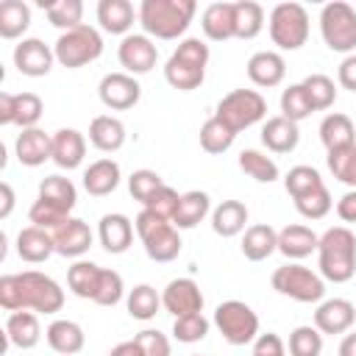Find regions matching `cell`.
<instances>
[{
	"mask_svg": "<svg viewBox=\"0 0 356 356\" xmlns=\"http://www.w3.org/2000/svg\"><path fill=\"white\" fill-rule=\"evenodd\" d=\"M214 325L228 345H250L259 337V314L245 300H222L214 309Z\"/></svg>",
	"mask_w": 356,
	"mask_h": 356,
	"instance_id": "cell-11",
	"label": "cell"
},
{
	"mask_svg": "<svg viewBox=\"0 0 356 356\" xmlns=\"http://www.w3.org/2000/svg\"><path fill=\"white\" fill-rule=\"evenodd\" d=\"M39 200H44V203H50V206H56V209H61V211H72L75 209V200H78V189H75V184L70 181V178H64V175H47V178H42V184H39Z\"/></svg>",
	"mask_w": 356,
	"mask_h": 356,
	"instance_id": "cell-36",
	"label": "cell"
},
{
	"mask_svg": "<svg viewBox=\"0 0 356 356\" xmlns=\"http://www.w3.org/2000/svg\"><path fill=\"white\" fill-rule=\"evenodd\" d=\"M245 225H248V206L242 200H222L211 211V228L222 239H231V236L242 234Z\"/></svg>",
	"mask_w": 356,
	"mask_h": 356,
	"instance_id": "cell-34",
	"label": "cell"
},
{
	"mask_svg": "<svg viewBox=\"0 0 356 356\" xmlns=\"http://www.w3.org/2000/svg\"><path fill=\"white\" fill-rule=\"evenodd\" d=\"M356 323V306L348 298H328L320 300L314 309V328L320 334H345Z\"/></svg>",
	"mask_w": 356,
	"mask_h": 356,
	"instance_id": "cell-15",
	"label": "cell"
},
{
	"mask_svg": "<svg viewBox=\"0 0 356 356\" xmlns=\"http://www.w3.org/2000/svg\"><path fill=\"white\" fill-rule=\"evenodd\" d=\"M89 142L100 153H117L125 145V125L111 114H97L89 122Z\"/></svg>",
	"mask_w": 356,
	"mask_h": 356,
	"instance_id": "cell-31",
	"label": "cell"
},
{
	"mask_svg": "<svg viewBox=\"0 0 356 356\" xmlns=\"http://www.w3.org/2000/svg\"><path fill=\"white\" fill-rule=\"evenodd\" d=\"M161 306L172 317H186L203 312V292L192 278H172L161 292Z\"/></svg>",
	"mask_w": 356,
	"mask_h": 356,
	"instance_id": "cell-14",
	"label": "cell"
},
{
	"mask_svg": "<svg viewBox=\"0 0 356 356\" xmlns=\"http://www.w3.org/2000/svg\"><path fill=\"white\" fill-rule=\"evenodd\" d=\"M161 186H164V181H161V175H159L156 170H134V172L128 175V192H131V197L139 200L142 206H145Z\"/></svg>",
	"mask_w": 356,
	"mask_h": 356,
	"instance_id": "cell-48",
	"label": "cell"
},
{
	"mask_svg": "<svg viewBox=\"0 0 356 356\" xmlns=\"http://www.w3.org/2000/svg\"><path fill=\"white\" fill-rule=\"evenodd\" d=\"M53 61H56V53L50 44H44L42 39H22L17 47H14V67L28 75V78H42L53 70Z\"/></svg>",
	"mask_w": 356,
	"mask_h": 356,
	"instance_id": "cell-16",
	"label": "cell"
},
{
	"mask_svg": "<svg viewBox=\"0 0 356 356\" xmlns=\"http://www.w3.org/2000/svg\"><path fill=\"white\" fill-rule=\"evenodd\" d=\"M209 320L203 317V312H195V314H186V317H175L172 323V337L184 345H192V342H200L206 334H209Z\"/></svg>",
	"mask_w": 356,
	"mask_h": 356,
	"instance_id": "cell-49",
	"label": "cell"
},
{
	"mask_svg": "<svg viewBox=\"0 0 356 356\" xmlns=\"http://www.w3.org/2000/svg\"><path fill=\"white\" fill-rule=\"evenodd\" d=\"M264 28V8L253 0L234 3V39H256Z\"/></svg>",
	"mask_w": 356,
	"mask_h": 356,
	"instance_id": "cell-37",
	"label": "cell"
},
{
	"mask_svg": "<svg viewBox=\"0 0 356 356\" xmlns=\"http://www.w3.org/2000/svg\"><path fill=\"white\" fill-rule=\"evenodd\" d=\"M206 64H209V44L197 36L181 39L172 56L164 64V78L172 89L178 92H192L203 83L206 78Z\"/></svg>",
	"mask_w": 356,
	"mask_h": 356,
	"instance_id": "cell-4",
	"label": "cell"
},
{
	"mask_svg": "<svg viewBox=\"0 0 356 356\" xmlns=\"http://www.w3.org/2000/svg\"><path fill=\"white\" fill-rule=\"evenodd\" d=\"M267 28L278 50H300L309 39V11L300 3H278L270 11Z\"/></svg>",
	"mask_w": 356,
	"mask_h": 356,
	"instance_id": "cell-8",
	"label": "cell"
},
{
	"mask_svg": "<svg viewBox=\"0 0 356 356\" xmlns=\"http://www.w3.org/2000/svg\"><path fill=\"white\" fill-rule=\"evenodd\" d=\"M339 356H356V331L345 334V339L339 342Z\"/></svg>",
	"mask_w": 356,
	"mask_h": 356,
	"instance_id": "cell-62",
	"label": "cell"
},
{
	"mask_svg": "<svg viewBox=\"0 0 356 356\" xmlns=\"http://www.w3.org/2000/svg\"><path fill=\"white\" fill-rule=\"evenodd\" d=\"M83 156H86V139H83L81 131H75V128H58L53 134V161L61 170L81 167Z\"/></svg>",
	"mask_w": 356,
	"mask_h": 356,
	"instance_id": "cell-25",
	"label": "cell"
},
{
	"mask_svg": "<svg viewBox=\"0 0 356 356\" xmlns=\"http://www.w3.org/2000/svg\"><path fill=\"white\" fill-rule=\"evenodd\" d=\"M214 117L222 120L234 134H239V131L267 120V100L256 89H234L217 103Z\"/></svg>",
	"mask_w": 356,
	"mask_h": 356,
	"instance_id": "cell-9",
	"label": "cell"
},
{
	"mask_svg": "<svg viewBox=\"0 0 356 356\" xmlns=\"http://www.w3.org/2000/svg\"><path fill=\"white\" fill-rule=\"evenodd\" d=\"M134 19H139V11H134V6L128 0H100L97 3V22L106 33L125 39L128 31L134 28Z\"/></svg>",
	"mask_w": 356,
	"mask_h": 356,
	"instance_id": "cell-24",
	"label": "cell"
},
{
	"mask_svg": "<svg viewBox=\"0 0 356 356\" xmlns=\"http://www.w3.org/2000/svg\"><path fill=\"white\" fill-rule=\"evenodd\" d=\"M56 253V239L50 231L36 228V225H25L17 234V256L28 264H42Z\"/></svg>",
	"mask_w": 356,
	"mask_h": 356,
	"instance_id": "cell-21",
	"label": "cell"
},
{
	"mask_svg": "<svg viewBox=\"0 0 356 356\" xmlns=\"http://www.w3.org/2000/svg\"><path fill=\"white\" fill-rule=\"evenodd\" d=\"M200 28L206 39L225 42L234 39V3H211L200 14Z\"/></svg>",
	"mask_w": 356,
	"mask_h": 356,
	"instance_id": "cell-32",
	"label": "cell"
},
{
	"mask_svg": "<svg viewBox=\"0 0 356 356\" xmlns=\"http://www.w3.org/2000/svg\"><path fill=\"white\" fill-rule=\"evenodd\" d=\"M234 139H236V134H234L222 120H217L214 114L200 125V147H203L209 156L225 153V150L234 145Z\"/></svg>",
	"mask_w": 356,
	"mask_h": 356,
	"instance_id": "cell-41",
	"label": "cell"
},
{
	"mask_svg": "<svg viewBox=\"0 0 356 356\" xmlns=\"http://www.w3.org/2000/svg\"><path fill=\"white\" fill-rule=\"evenodd\" d=\"M14 108H17V95L0 92V125H14Z\"/></svg>",
	"mask_w": 356,
	"mask_h": 356,
	"instance_id": "cell-59",
	"label": "cell"
},
{
	"mask_svg": "<svg viewBox=\"0 0 356 356\" xmlns=\"http://www.w3.org/2000/svg\"><path fill=\"white\" fill-rule=\"evenodd\" d=\"M300 83H303L306 97H309V103H312L314 111H325V108L334 106V100H337V83H334L328 75L312 72V75H306Z\"/></svg>",
	"mask_w": 356,
	"mask_h": 356,
	"instance_id": "cell-42",
	"label": "cell"
},
{
	"mask_svg": "<svg viewBox=\"0 0 356 356\" xmlns=\"http://www.w3.org/2000/svg\"><path fill=\"white\" fill-rule=\"evenodd\" d=\"M108 356H145V353H142V348H139L134 339H128V342L114 345V348L108 350Z\"/></svg>",
	"mask_w": 356,
	"mask_h": 356,
	"instance_id": "cell-60",
	"label": "cell"
},
{
	"mask_svg": "<svg viewBox=\"0 0 356 356\" xmlns=\"http://www.w3.org/2000/svg\"><path fill=\"white\" fill-rule=\"evenodd\" d=\"M320 245V236L309 228V225H284L278 231V250L289 259V261H298V259H306L317 250Z\"/></svg>",
	"mask_w": 356,
	"mask_h": 356,
	"instance_id": "cell-27",
	"label": "cell"
},
{
	"mask_svg": "<svg viewBox=\"0 0 356 356\" xmlns=\"http://www.w3.org/2000/svg\"><path fill=\"white\" fill-rule=\"evenodd\" d=\"M0 306L6 312L56 314L64 306V289L58 286V281L39 270L11 273L0 278Z\"/></svg>",
	"mask_w": 356,
	"mask_h": 356,
	"instance_id": "cell-1",
	"label": "cell"
},
{
	"mask_svg": "<svg viewBox=\"0 0 356 356\" xmlns=\"http://www.w3.org/2000/svg\"><path fill=\"white\" fill-rule=\"evenodd\" d=\"M14 153H17L19 164L39 167L47 159H53V136L44 134L42 128H25V131H19V136L14 142Z\"/></svg>",
	"mask_w": 356,
	"mask_h": 356,
	"instance_id": "cell-18",
	"label": "cell"
},
{
	"mask_svg": "<svg viewBox=\"0 0 356 356\" xmlns=\"http://www.w3.org/2000/svg\"><path fill=\"white\" fill-rule=\"evenodd\" d=\"M125 295V284H122V275L117 270H106L100 273V284H97V295H95V303L97 306H117Z\"/></svg>",
	"mask_w": 356,
	"mask_h": 356,
	"instance_id": "cell-53",
	"label": "cell"
},
{
	"mask_svg": "<svg viewBox=\"0 0 356 356\" xmlns=\"http://www.w3.org/2000/svg\"><path fill=\"white\" fill-rule=\"evenodd\" d=\"M28 220H31V225L44 228V231H50V234H53V231H58V228L70 220V214L36 197V200H33V206H31V211H28Z\"/></svg>",
	"mask_w": 356,
	"mask_h": 356,
	"instance_id": "cell-52",
	"label": "cell"
},
{
	"mask_svg": "<svg viewBox=\"0 0 356 356\" xmlns=\"http://www.w3.org/2000/svg\"><path fill=\"white\" fill-rule=\"evenodd\" d=\"M300 142V131L298 122L286 120V117H267L261 125V145L270 153H292Z\"/></svg>",
	"mask_w": 356,
	"mask_h": 356,
	"instance_id": "cell-22",
	"label": "cell"
},
{
	"mask_svg": "<svg viewBox=\"0 0 356 356\" xmlns=\"http://www.w3.org/2000/svg\"><path fill=\"white\" fill-rule=\"evenodd\" d=\"M117 58H120V67L128 72V75H145L156 67L159 61V47L153 44L150 36L145 33H128L120 47H117Z\"/></svg>",
	"mask_w": 356,
	"mask_h": 356,
	"instance_id": "cell-12",
	"label": "cell"
},
{
	"mask_svg": "<svg viewBox=\"0 0 356 356\" xmlns=\"http://www.w3.org/2000/svg\"><path fill=\"white\" fill-rule=\"evenodd\" d=\"M97 95H100V103L111 111H125V108H134L142 97V86L134 75L128 72H108L103 75L100 86H97Z\"/></svg>",
	"mask_w": 356,
	"mask_h": 356,
	"instance_id": "cell-13",
	"label": "cell"
},
{
	"mask_svg": "<svg viewBox=\"0 0 356 356\" xmlns=\"http://www.w3.org/2000/svg\"><path fill=\"white\" fill-rule=\"evenodd\" d=\"M239 170H242L248 178L259 181V184H273V181H278V164H275L267 153L253 150V147H248V150L239 153Z\"/></svg>",
	"mask_w": 356,
	"mask_h": 356,
	"instance_id": "cell-40",
	"label": "cell"
},
{
	"mask_svg": "<svg viewBox=\"0 0 356 356\" xmlns=\"http://www.w3.org/2000/svg\"><path fill=\"white\" fill-rule=\"evenodd\" d=\"M284 75H286V61L275 50H259L248 58V78L261 89L278 86L284 81Z\"/></svg>",
	"mask_w": 356,
	"mask_h": 356,
	"instance_id": "cell-19",
	"label": "cell"
},
{
	"mask_svg": "<svg viewBox=\"0 0 356 356\" xmlns=\"http://www.w3.org/2000/svg\"><path fill=\"white\" fill-rule=\"evenodd\" d=\"M250 356H286V345H284V339L278 334L267 331V334H259L256 337Z\"/></svg>",
	"mask_w": 356,
	"mask_h": 356,
	"instance_id": "cell-56",
	"label": "cell"
},
{
	"mask_svg": "<svg viewBox=\"0 0 356 356\" xmlns=\"http://www.w3.org/2000/svg\"><path fill=\"white\" fill-rule=\"evenodd\" d=\"M53 53H56V61L67 70H78V67H86L92 61L100 58L103 53V36L97 28L92 25H78L72 31H64L56 44H53Z\"/></svg>",
	"mask_w": 356,
	"mask_h": 356,
	"instance_id": "cell-7",
	"label": "cell"
},
{
	"mask_svg": "<svg viewBox=\"0 0 356 356\" xmlns=\"http://www.w3.org/2000/svg\"><path fill=\"white\" fill-rule=\"evenodd\" d=\"M331 206H334V200H331V192L325 186H320V189H314V192H309V195L295 200L298 214L306 217V220H323L331 211Z\"/></svg>",
	"mask_w": 356,
	"mask_h": 356,
	"instance_id": "cell-51",
	"label": "cell"
},
{
	"mask_svg": "<svg viewBox=\"0 0 356 356\" xmlns=\"http://www.w3.org/2000/svg\"><path fill=\"white\" fill-rule=\"evenodd\" d=\"M0 192H3V209H0V220H6V217L11 214V209H14V189H11V184H8V181H3V184H0Z\"/></svg>",
	"mask_w": 356,
	"mask_h": 356,
	"instance_id": "cell-61",
	"label": "cell"
},
{
	"mask_svg": "<svg viewBox=\"0 0 356 356\" xmlns=\"http://www.w3.org/2000/svg\"><path fill=\"white\" fill-rule=\"evenodd\" d=\"M120 164L114 159H97L83 170V189L92 197H106L120 186Z\"/></svg>",
	"mask_w": 356,
	"mask_h": 356,
	"instance_id": "cell-26",
	"label": "cell"
},
{
	"mask_svg": "<svg viewBox=\"0 0 356 356\" xmlns=\"http://www.w3.org/2000/svg\"><path fill=\"white\" fill-rule=\"evenodd\" d=\"M337 214L342 222H356V189H348L337 200Z\"/></svg>",
	"mask_w": 356,
	"mask_h": 356,
	"instance_id": "cell-58",
	"label": "cell"
},
{
	"mask_svg": "<svg viewBox=\"0 0 356 356\" xmlns=\"http://www.w3.org/2000/svg\"><path fill=\"white\" fill-rule=\"evenodd\" d=\"M320 186H325V184H323L320 172H317L312 164H295V167L284 175V189L289 192L292 200H298V197H303V195H309V192H314V189H320Z\"/></svg>",
	"mask_w": 356,
	"mask_h": 356,
	"instance_id": "cell-43",
	"label": "cell"
},
{
	"mask_svg": "<svg viewBox=\"0 0 356 356\" xmlns=\"http://www.w3.org/2000/svg\"><path fill=\"white\" fill-rule=\"evenodd\" d=\"M53 239H56V253L64 256V259H81L92 242H95V234L92 228L78 220V217H70L58 231H53Z\"/></svg>",
	"mask_w": 356,
	"mask_h": 356,
	"instance_id": "cell-17",
	"label": "cell"
},
{
	"mask_svg": "<svg viewBox=\"0 0 356 356\" xmlns=\"http://www.w3.org/2000/svg\"><path fill=\"white\" fill-rule=\"evenodd\" d=\"M44 114V103L39 95L33 92H19L17 95V108H14V125H19L22 131L25 128H36V122L42 120Z\"/></svg>",
	"mask_w": 356,
	"mask_h": 356,
	"instance_id": "cell-50",
	"label": "cell"
},
{
	"mask_svg": "<svg viewBox=\"0 0 356 356\" xmlns=\"http://www.w3.org/2000/svg\"><path fill=\"white\" fill-rule=\"evenodd\" d=\"M44 339L58 356H75L86 345V334L75 320H53L44 331Z\"/></svg>",
	"mask_w": 356,
	"mask_h": 356,
	"instance_id": "cell-28",
	"label": "cell"
},
{
	"mask_svg": "<svg viewBox=\"0 0 356 356\" xmlns=\"http://www.w3.org/2000/svg\"><path fill=\"white\" fill-rule=\"evenodd\" d=\"M31 25V8L22 0H3L0 3V36L19 39Z\"/></svg>",
	"mask_w": 356,
	"mask_h": 356,
	"instance_id": "cell-38",
	"label": "cell"
},
{
	"mask_svg": "<svg viewBox=\"0 0 356 356\" xmlns=\"http://www.w3.org/2000/svg\"><path fill=\"white\" fill-rule=\"evenodd\" d=\"M42 8L47 11V22L53 28H61V31H72L81 22L83 17V3L81 0H56V3H42Z\"/></svg>",
	"mask_w": 356,
	"mask_h": 356,
	"instance_id": "cell-44",
	"label": "cell"
},
{
	"mask_svg": "<svg viewBox=\"0 0 356 356\" xmlns=\"http://www.w3.org/2000/svg\"><path fill=\"white\" fill-rule=\"evenodd\" d=\"M278 250V231L270 222H256L245 228L242 236V256L248 261H264Z\"/></svg>",
	"mask_w": 356,
	"mask_h": 356,
	"instance_id": "cell-30",
	"label": "cell"
},
{
	"mask_svg": "<svg viewBox=\"0 0 356 356\" xmlns=\"http://www.w3.org/2000/svg\"><path fill=\"white\" fill-rule=\"evenodd\" d=\"M337 81H339L342 89H348V92L356 95V53H350V56L342 58V64L337 70Z\"/></svg>",
	"mask_w": 356,
	"mask_h": 356,
	"instance_id": "cell-57",
	"label": "cell"
},
{
	"mask_svg": "<svg viewBox=\"0 0 356 356\" xmlns=\"http://www.w3.org/2000/svg\"><path fill=\"white\" fill-rule=\"evenodd\" d=\"M286 353L289 356H320L323 353V334L314 325H298L289 334Z\"/></svg>",
	"mask_w": 356,
	"mask_h": 356,
	"instance_id": "cell-47",
	"label": "cell"
},
{
	"mask_svg": "<svg viewBox=\"0 0 356 356\" xmlns=\"http://www.w3.org/2000/svg\"><path fill=\"white\" fill-rule=\"evenodd\" d=\"M125 306H128V314H131L134 320L147 323V320H153V317L159 314V309H161V295H159L150 284H136V286L128 292Z\"/></svg>",
	"mask_w": 356,
	"mask_h": 356,
	"instance_id": "cell-39",
	"label": "cell"
},
{
	"mask_svg": "<svg viewBox=\"0 0 356 356\" xmlns=\"http://www.w3.org/2000/svg\"><path fill=\"white\" fill-rule=\"evenodd\" d=\"M178 200H181V195L172 189V186H161L142 209H147V211H153V214H159L161 220H170L172 222V217H175V209H178Z\"/></svg>",
	"mask_w": 356,
	"mask_h": 356,
	"instance_id": "cell-54",
	"label": "cell"
},
{
	"mask_svg": "<svg viewBox=\"0 0 356 356\" xmlns=\"http://www.w3.org/2000/svg\"><path fill=\"white\" fill-rule=\"evenodd\" d=\"M209 211H211V200H209V195L200 192V189H189V192H184L181 200H178L172 225H175L178 231H189V228H195L197 222H203Z\"/></svg>",
	"mask_w": 356,
	"mask_h": 356,
	"instance_id": "cell-33",
	"label": "cell"
},
{
	"mask_svg": "<svg viewBox=\"0 0 356 356\" xmlns=\"http://www.w3.org/2000/svg\"><path fill=\"white\" fill-rule=\"evenodd\" d=\"M134 342L142 348L145 356H170V353H172L167 334H161V331H156V328H145V331H139V334L134 337Z\"/></svg>",
	"mask_w": 356,
	"mask_h": 356,
	"instance_id": "cell-55",
	"label": "cell"
},
{
	"mask_svg": "<svg viewBox=\"0 0 356 356\" xmlns=\"http://www.w3.org/2000/svg\"><path fill=\"white\" fill-rule=\"evenodd\" d=\"M100 273L103 267L86 259H78L70 270H67V286L72 289V295L83 298V300H95L97 295V284H100Z\"/></svg>",
	"mask_w": 356,
	"mask_h": 356,
	"instance_id": "cell-35",
	"label": "cell"
},
{
	"mask_svg": "<svg viewBox=\"0 0 356 356\" xmlns=\"http://www.w3.org/2000/svg\"><path fill=\"white\" fill-rule=\"evenodd\" d=\"M134 228H136V234H139V239L145 245L147 259H153L159 264H167V261L178 259L184 242L178 236V228L170 220H161L159 214L142 209L136 214V220H134Z\"/></svg>",
	"mask_w": 356,
	"mask_h": 356,
	"instance_id": "cell-5",
	"label": "cell"
},
{
	"mask_svg": "<svg viewBox=\"0 0 356 356\" xmlns=\"http://www.w3.org/2000/svg\"><path fill=\"white\" fill-rule=\"evenodd\" d=\"M42 328L36 312H8L6 317V345H14L19 350H31L39 345Z\"/></svg>",
	"mask_w": 356,
	"mask_h": 356,
	"instance_id": "cell-23",
	"label": "cell"
},
{
	"mask_svg": "<svg viewBox=\"0 0 356 356\" xmlns=\"http://www.w3.org/2000/svg\"><path fill=\"white\" fill-rule=\"evenodd\" d=\"M320 33L328 50L350 56L356 50V8L342 0L325 3L320 11Z\"/></svg>",
	"mask_w": 356,
	"mask_h": 356,
	"instance_id": "cell-10",
	"label": "cell"
},
{
	"mask_svg": "<svg viewBox=\"0 0 356 356\" xmlns=\"http://www.w3.org/2000/svg\"><path fill=\"white\" fill-rule=\"evenodd\" d=\"M320 142L325 145L328 153L356 145V125H353V120L348 114H342V111L325 114L323 122H320Z\"/></svg>",
	"mask_w": 356,
	"mask_h": 356,
	"instance_id": "cell-29",
	"label": "cell"
},
{
	"mask_svg": "<svg viewBox=\"0 0 356 356\" xmlns=\"http://www.w3.org/2000/svg\"><path fill=\"white\" fill-rule=\"evenodd\" d=\"M325 164H328L331 175H334L339 184L356 189V145L328 153V156H325Z\"/></svg>",
	"mask_w": 356,
	"mask_h": 356,
	"instance_id": "cell-46",
	"label": "cell"
},
{
	"mask_svg": "<svg viewBox=\"0 0 356 356\" xmlns=\"http://www.w3.org/2000/svg\"><path fill=\"white\" fill-rule=\"evenodd\" d=\"M317 267L331 284L350 281L356 275V234L345 225L328 228L317 245Z\"/></svg>",
	"mask_w": 356,
	"mask_h": 356,
	"instance_id": "cell-3",
	"label": "cell"
},
{
	"mask_svg": "<svg viewBox=\"0 0 356 356\" xmlns=\"http://www.w3.org/2000/svg\"><path fill=\"white\" fill-rule=\"evenodd\" d=\"M270 284L278 295L292 298L298 303H320L325 298V278L303 264H295V261L275 267Z\"/></svg>",
	"mask_w": 356,
	"mask_h": 356,
	"instance_id": "cell-6",
	"label": "cell"
},
{
	"mask_svg": "<svg viewBox=\"0 0 356 356\" xmlns=\"http://www.w3.org/2000/svg\"><path fill=\"white\" fill-rule=\"evenodd\" d=\"M312 103L306 97V89L303 83H289L284 92H281V117L292 120V122H300L306 117H312Z\"/></svg>",
	"mask_w": 356,
	"mask_h": 356,
	"instance_id": "cell-45",
	"label": "cell"
},
{
	"mask_svg": "<svg viewBox=\"0 0 356 356\" xmlns=\"http://www.w3.org/2000/svg\"><path fill=\"white\" fill-rule=\"evenodd\" d=\"M195 11H197L195 0H142L139 3V25H142L145 36L178 39L186 33Z\"/></svg>",
	"mask_w": 356,
	"mask_h": 356,
	"instance_id": "cell-2",
	"label": "cell"
},
{
	"mask_svg": "<svg viewBox=\"0 0 356 356\" xmlns=\"http://www.w3.org/2000/svg\"><path fill=\"white\" fill-rule=\"evenodd\" d=\"M134 222L125 217V214H103L100 217V225H97V239L103 245L106 253H125L134 242Z\"/></svg>",
	"mask_w": 356,
	"mask_h": 356,
	"instance_id": "cell-20",
	"label": "cell"
}]
</instances>
